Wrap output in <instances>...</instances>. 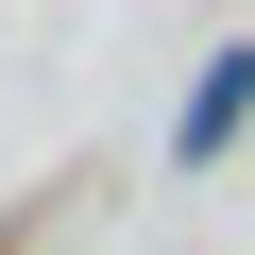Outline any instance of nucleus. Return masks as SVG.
I'll return each instance as SVG.
<instances>
[{"label": "nucleus", "mask_w": 255, "mask_h": 255, "mask_svg": "<svg viewBox=\"0 0 255 255\" xmlns=\"http://www.w3.org/2000/svg\"><path fill=\"white\" fill-rule=\"evenodd\" d=\"M238 119H255V51H221V68L187 85V136H170V153H187V170H204V153H238Z\"/></svg>", "instance_id": "nucleus-1"}]
</instances>
